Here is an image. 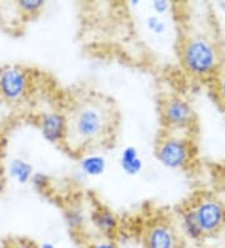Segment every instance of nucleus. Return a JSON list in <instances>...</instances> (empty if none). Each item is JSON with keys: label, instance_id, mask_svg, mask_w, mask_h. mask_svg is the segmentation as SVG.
I'll return each mask as SVG.
<instances>
[{"label": "nucleus", "instance_id": "1", "mask_svg": "<svg viewBox=\"0 0 225 248\" xmlns=\"http://www.w3.org/2000/svg\"><path fill=\"white\" fill-rule=\"evenodd\" d=\"M57 107L65 118L61 152L83 160L115 148L121 129V112L109 94L85 83L60 91Z\"/></svg>", "mask_w": 225, "mask_h": 248}, {"label": "nucleus", "instance_id": "2", "mask_svg": "<svg viewBox=\"0 0 225 248\" xmlns=\"http://www.w3.org/2000/svg\"><path fill=\"white\" fill-rule=\"evenodd\" d=\"M174 14L178 20V61L186 76L208 84L225 65V50L219 33L207 13L203 21H194L190 14L185 16L179 10Z\"/></svg>", "mask_w": 225, "mask_h": 248}, {"label": "nucleus", "instance_id": "3", "mask_svg": "<svg viewBox=\"0 0 225 248\" xmlns=\"http://www.w3.org/2000/svg\"><path fill=\"white\" fill-rule=\"evenodd\" d=\"M181 232L193 241L214 237L225 228V203L211 192L195 191L175 208Z\"/></svg>", "mask_w": 225, "mask_h": 248}, {"label": "nucleus", "instance_id": "4", "mask_svg": "<svg viewBox=\"0 0 225 248\" xmlns=\"http://www.w3.org/2000/svg\"><path fill=\"white\" fill-rule=\"evenodd\" d=\"M42 73L23 64L0 67V102L14 109L27 108L39 94Z\"/></svg>", "mask_w": 225, "mask_h": 248}, {"label": "nucleus", "instance_id": "5", "mask_svg": "<svg viewBox=\"0 0 225 248\" xmlns=\"http://www.w3.org/2000/svg\"><path fill=\"white\" fill-rule=\"evenodd\" d=\"M154 155L163 166L179 172H193L198 166L195 136L160 128L154 140Z\"/></svg>", "mask_w": 225, "mask_h": 248}, {"label": "nucleus", "instance_id": "6", "mask_svg": "<svg viewBox=\"0 0 225 248\" xmlns=\"http://www.w3.org/2000/svg\"><path fill=\"white\" fill-rule=\"evenodd\" d=\"M140 218L143 248H185L184 234L177 215L165 208L150 206Z\"/></svg>", "mask_w": 225, "mask_h": 248}, {"label": "nucleus", "instance_id": "7", "mask_svg": "<svg viewBox=\"0 0 225 248\" xmlns=\"http://www.w3.org/2000/svg\"><path fill=\"white\" fill-rule=\"evenodd\" d=\"M156 110L160 128L195 136L199 122L192 104L180 94L162 92L156 98Z\"/></svg>", "mask_w": 225, "mask_h": 248}, {"label": "nucleus", "instance_id": "8", "mask_svg": "<svg viewBox=\"0 0 225 248\" xmlns=\"http://www.w3.org/2000/svg\"><path fill=\"white\" fill-rule=\"evenodd\" d=\"M84 196L83 192L80 193H74L72 196L61 197L59 203L63 217L66 222L68 230L75 241L79 243H83L90 238V234L88 233V226H89V202L88 207L84 204L83 201ZM89 200V198H88Z\"/></svg>", "mask_w": 225, "mask_h": 248}, {"label": "nucleus", "instance_id": "9", "mask_svg": "<svg viewBox=\"0 0 225 248\" xmlns=\"http://www.w3.org/2000/svg\"><path fill=\"white\" fill-rule=\"evenodd\" d=\"M89 198V223L98 237L115 239L121 231V221L117 213L105 204L94 192H88Z\"/></svg>", "mask_w": 225, "mask_h": 248}, {"label": "nucleus", "instance_id": "10", "mask_svg": "<svg viewBox=\"0 0 225 248\" xmlns=\"http://www.w3.org/2000/svg\"><path fill=\"white\" fill-rule=\"evenodd\" d=\"M29 121L39 130L45 140L61 151L65 140V118L60 109L30 113Z\"/></svg>", "mask_w": 225, "mask_h": 248}, {"label": "nucleus", "instance_id": "11", "mask_svg": "<svg viewBox=\"0 0 225 248\" xmlns=\"http://www.w3.org/2000/svg\"><path fill=\"white\" fill-rule=\"evenodd\" d=\"M210 92H211V95H213V99L215 100V103L225 110V65L216 73L215 77H214L209 83Z\"/></svg>", "mask_w": 225, "mask_h": 248}, {"label": "nucleus", "instance_id": "12", "mask_svg": "<svg viewBox=\"0 0 225 248\" xmlns=\"http://www.w3.org/2000/svg\"><path fill=\"white\" fill-rule=\"evenodd\" d=\"M121 167L129 174H135L141 170V160L135 148L129 147L124 151L123 155H121Z\"/></svg>", "mask_w": 225, "mask_h": 248}, {"label": "nucleus", "instance_id": "13", "mask_svg": "<svg viewBox=\"0 0 225 248\" xmlns=\"http://www.w3.org/2000/svg\"><path fill=\"white\" fill-rule=\"evenodd\" d=\"M1 248H40V245L23 236H8L1 241Z\"/></svg>", "mask_w": 225, "mask_h": 248}, {"label": "nucleus", "instance_id": "14", "mask_svg": "<svg viewBox=\"0 0 225 248\" xmlns=\"http://www.w3.org/2000/svg\"><path fill=\"white\" fill-rule=\"evenodd\" d=\"M80 248H120L115 239L104 238V237L95 236L90 237L81 243Z\"/></svg>", "mask_w": 225, "mask_h": 248}, {"label": "nucleus", "instance_id": "15", "mask_svg": "<svg viewBox=\"0 0 225 248\" xmlns=\"http://www.w3.org/2000/svg\"><path fill=\"white\" fill-rule=\"evenodd\" d=\"M81 164H83V168H84L85 172L88 174H91V176L99 174L104 170V160L99 157H95V155L84 158L81 160Z\"/></svg>", "mask_w": 225, "mask_h": 248}, {"label": "nucleus", "instance_id": "16", "mask_svg": "<svg viewBox=\"0 0 225 248\" xmlns=\"http://www.w3.org/2000/svg\"><path fill=\"white\" fill-rule=\"evenodd\" d=\"M6 144H8V132L3 124H0V160L6 155Z\"/></svg>", "mask_w": 225, "mask_h": 248}, {"label": "nucleus", "instance_id": "17", "mask_svg": "<svg viewBox=\"0 0 225 248\" xmlns=\"http://www.w3.org/2000/svg\"><path fill=\"white\" fill-rule=\"evenodd\" d=\"M15 174L19 177L20 179H25V177H28L30 174V168L23 162H18L16 166L14 167Z\"/></svg>", "mask_w": 225, "mask_h": 248}, {"label": "nucleus", "instance_id": "18", "mask_svg": "<svg viewBox=\"0 0 225 248\" xmlns=\"http://www.w3.org/2000/svg\"><path fill=\"white\" fill-rule=\"evenodd\" d=\"M6 183H8V178H6L5 167L3 164V160H0V198L5 193Z\"/></svg>", "mask_w": 225, "mask_h": 248}, {"label": "nucleus", "instance_id": "19", "mask_svg": "<svg viewBox=\"0 0 225 248\" xmlns=\"http://www.w3.org/2000/svg\"><path fill=\"white\" fill-rule=\"evenodd\" d=\"M40 248H55V246L51 245V243L45 242V243H43V245H40Z\"/></svg>", "mask_w": 225, "mask_h": 248}]
</instances>
